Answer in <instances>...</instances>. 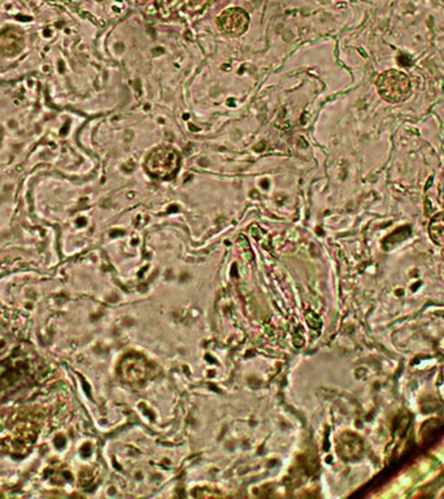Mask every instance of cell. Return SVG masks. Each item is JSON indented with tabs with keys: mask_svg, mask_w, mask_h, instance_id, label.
Listing matches in <instances>:
<instances>
[{
	"mask_svg": "<svg viewBox=\"0 0 444 499\" xmlns=\"http://www.w3.org/2000/svg\"><path fill=\"white\" fill-rule=\"evenodd\" d=\"M377 90L383 101L389 103H402L412 93L409 77L397 69H389L377 79Z\"/></svg>",
	"mask_w": 444,
	"mask_h": 499,
	"instance_id": "6da1fadb",
	"label": "cell"
},
{
	"mask_svg": "<svg viewBox=\"0 0 444 499\" xmlns=\"http://www.w3.org/2000/svg\"><path fill=\"white\" fill-rule=\"evenodd\" d=\"M179 157L176 150L157 147L148 155L146 168L156 179H171L178 171Z\"/></svg>",
	"mask_w": 444,
	"mask_h": 499,
	"instance_id": "7a4b0ae2",
	"label": "cell"
},
{
	"mask_svg": "<svg viewBox=\"0 0 444 499\" xmlns=\"http://www.w3.org/2000/svg\"><path fill=\"white\" fill-rule=\"evenodd\" d=\"M249 23V15L241 8H229L218 16L217 18L220 30L224 31L225 34L232 37H238L243 34L247 30Z\"/></svg>",
	"mask_w": 444,
	"mask_h": 499,
	"instance_id": "3957f363",
	"label": "cell"
},
{
	"mask_svg": "<svg viewBox=\"0 0 444 499\" xmlns=\"http://www.w3.org/2000/svg\"><path fill=\"white\" fill-rule=\"evenodd\" d=\"M428 235L438 246L444 247V212L436 213L428 224Z\"/></svg>",
	"mask_w": 444,
	"mask_h": 499,
	"instance_id": "277c9868",
	"label": "cell"
}]
</instances>
